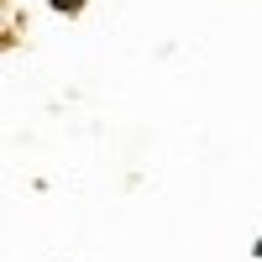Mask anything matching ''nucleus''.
I'll return each mask as SVG.
<instances>
[{"label":"nucleus","instance_id":"obj_1","mask_svg":"<svg viewBox=\"0 0 262 262\" xmlns=\"http://www.w3.org/2000/svg\"><path fill=\"white\" fill-rule=\"evenodd\" d=\"M48 6H53L58 16H79V11H84V0H48Z\"/></svg>","mask_w":262,"mask_h":262}]
</instances>
